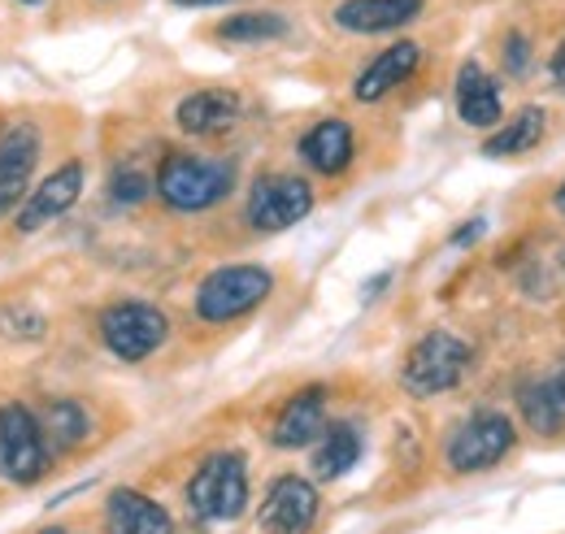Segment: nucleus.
Returning <instances> with one entry per match:
<instances>
[{
    "label": "nucleus",
    "instance_id": "1",
    "mask_svg": "<svg viewBox=\"0 0 565 534\" xmlns=\"http://www.w3.org/2000/svg\"><path fill=\"white\" fill-rule=\"evenodd\" d=\"M248 504V466L239 452H213L188 482V509L196 522H235Z\"/></svg>",
    "mask_w": 565,
    "mask_h": 534
},
{
    "label": "nucleus",
    "instance_id": "2",
    "mask_svg": "<svg viewBox=\"0 0 565 534\" xmlns=\"http://www.w3.org/2000/svg\"><path fill=\"white\" fill-rule=\"evenodd\" d=\"M231 165L222 161H210V157H192V152H174L161 161L157 170V192L161 201L179 213H201L217 204L226 192H231Z\"/></svg>",
    "mask_w": 565,
    "mask_h": 534
},
{
    "label": "nucleus",
    "instance_id": "3",
    "mask_svg": "<svg viewBox=\"0 0 565 534\" xmlns=\"http://www.w3.org/2000/svg\"><path fill=\"white\" fill-rule=\"evenodd\" d=\"M466 370H470V343L448 331H430L414 343L401 383H405L409 396L430 400V396L452 392V387L466 378Z\"/></svg>",
    "mask_w": 565,
    "mask_h": 534
},
{
    "label": "nucleus",
    "instance_id": "4",
    "mask_svg": "<svg viewBox=\"0 0 565 534\" xmlns=\"http://www.w3.org/2000/svg\"><path fill=\"white\" fill-rule=\"evenodd\" d=\"M275 278L262 266H222L196 291V313L205 322H235L244 313H253L266 296H270Z\"/></svg>",
    "mask_w": 565,
    "mask_h": 534
},
{
    "label": "nucleus",
    "instance_id": "5",
    "mask_svg": "<svg viewBox=\"0 0 565 534\" xmlns=\"http://www.w3.org/2000/svg\"><path fill=\"white\" fill-rule=\"evenodd\" d=\"M49 473V439L44 426L22 404H0V478L31 487Z\"/></svg>",
    "mask_w": 565,
    "mask_h": 534
},
{
    "label": "nucleus",
    "instance_id": "6",
    "mask_svg": "<svg viewBox=\"0 0 565 534\" xmlns=\"http://www.w3.org/2000/svg\"><path fill=\"white\" fill-rule=\"evenodd\" d=\"M166 334H170L166 313L157 305H143V300H122V305H109L100 313V339L118 361L152 356L166 343Z\"/></svg>",
    "mask_w": 565,
    "mask_h": 534
},
{
    "label": "nucleus",
    "instance_id": "7",
    "mask_svg": "<svg viewBox=\"0 0 565 534\" xmlns=\"http://www.w3.org/2000/svg\"><path fill=\"white\" fill-rule=\"evenodd\" d=\"M513 439H518V430H513V421L504 413H475L448 435L444 457L457 473H479V469L500 466L509 457Z\"/></svg>",
    "mask_w": 565,
    "mask_h": 534
},
{
    "label": "nucleus",
    "instance_id": "8",
    "mask_svg": "<svg viewBox=\"0 0 565 534\" xmlns=\"http://www.w3.org/2000/svg\"><path fill=\"white\" fill-rule=\"evenodd\" d=\"M309 209H313V188L296 174H266L248 192V222L253 231H266V235L305 222Z\"/></svg>",
    "mask_w": 565,
    "mask_h": 534
},
{
    "label": "nucleus",
    "instance_id": "9",
    "mask_svg": "<svg viewBox=\"0 0 565 534\" xmlns=\"http://www.w3.org/2000/svg\"><path fill=\"white\" fill-rule=\"evenodd\" d=\"M318 522V491L309 478L282 473L266 491L262 504V531L266 534H309Z\"/></svg>",
    "mask_w": 565,
    "mask_h": 534
},
{
    "label": "nucleus",
    "instance_id": "10",
    "mask_svg": "<svg viewBox=\"0 0 565 534\" xmlns=\"http://www.w3.org/2000/svg\"><path fill=\"white\" fill-rule=\"evenodd\" d=\"M35 161H40V127L13 122L0 135V217L22 204L26 183L35 174Z\"/></svg>",
    "mask_w": 565,
    "mask_h": 534
},
{
    "label": "nucleus",
    "instance_id": "11",
    "mask_svg": "<svg viewBox=\"0 0 565 534\" xmlns=\"http://www.w3.org/2000/svg\"><path fill=\"white\" fill-rule=\"evenodd\" d=\"M78 192H83V165H78V161H66L62 170H53V174L26 196V204L18 209V231H22V235L44 231V226L57 222L62 213H71V204L78 201Z\"/></svg>",
    "mask_w": 565,
    "mask_h": 534
},
{
    "label": "nucleus",
    "instance_id": "12",
    "mask_svg": "<svg viewBox=\"0 0 565 534\" xmlns=\"http://www.w3.org/2000/svg\"><path fill=\"white\" fill-rule=\"evenodd\" d=\"M322 430H327V392L322 387H305L300 396H291L282 404L270 439L279 448H309V444H318Z\"/></svg>",
    "mask_w": 565,
    "mask_h": 534
},
{
    "label": "nucleus",
    "instance_id": "13",
    "mask_svg": "<svg viewBox=\"0 0 565 534\" xmlns=\"http://www.w3.org/2000/svg\"><path fill=\"white\" fill-rule=\"evenodd\" d=\"M179 127L188 135H222L231 131L239 118H244V105L235 92H222V87H205V92H192L179 100L174 109Z\"/></svg>",
    "mask_w": 565,
    "mask_h": 534
},
{
    "label": "nucleus",
    "instance_id": "14",
    "mask_svg": "<svg viewBox=\"0 0 565 534\" xmlns=\"http://www.w3.org/2000/svg\"><path fill=\"white\" fill-rule=\"evenodd\" d=\"M423 62V49L414 44V40H401V44H392V49H383L370 66L356 74V100H365V105H374V100H383L392 87H401L414 70Z\"/></svg>",
    "mask_w": 565,
    "mask_h": 534
},
{
    "label": "nucleus",
    "instance_id": "15",
    "mask_svg": "<svg viewBox=\"0 0 565 534\" xmlns=\"http://www.w3.org/2000/svg\"><path fill=\"white\" fill-rule=\"evenodd\" d=\"M423 13V0H344L335 9V22L356 35H379V31H401Z\"/></svg>",
    "mask_w": 565,
    "mask_h": 534
},
{
    "label": "nucleus",
    "instance_id": "16",
    "mask_svg": "<svg viewBox=\"0 0 565 534\" xmlns=\"http://www.w3.org/2000/svg\"><path fill=\"white\" fill-rule=\"evenodd\" d=\"M105 517H109V531L114 534H174L170 513H166L157 500L131 491V487H122V491L109 495Z\"/></svg>",
    "mask_w": 565,
    "mask_h": 534
},
{
    "label": "nucleus",
    "instance_id": "17",
    "mask_svg": "<svg viewBox=\"0 0 565 534\" xmlns=\"http://www.w3.org/2000/svg\"><path fill=\"white\" fill-rule=\"evenodd\" d=\"M457 114L466 127H495L504 105H500V87L483 66L466 62L457 74Z\"/></svg>",
    "mask_w": 565,
    "mask_h": 534
},
{
    "label": "nucleus",
    "instance_id": "18",
    "mask_svg": "<svg viewBox=\"0 0 565 534\" xmlns=\"http://www.w3.org/2000/svg\"><path fill=\"white\" fill-rule=\"evenodd\" d=\"M356 143H353V127L340 122V118H327L318 122L313 131L300 139V157L318 170V174H344L349 161H353Z\"/></svg>",
    "mask_w": 565,
    "mask_h": 534
},
{
    "label": "nucleus",
    "instance_id": "19",
    "mask_svg": "<svg viewBox=\"0 0 565 534\" xmlns=\"http://www.w3.org/2000/svg\"><path fill=\"white\" fill-rule=\"evenodd\" d=\"M518 408L526 417V426L535 435H557L565 430V370H557L553 378H540L531 387L518 392Z\"/></svg>",
    "mask_w": 565,
    "mask_h": 534
},
{
    "label": "nucleus",
    "instance_id": "20",
    "mask_svg": "<svg viewBox=\"0 0 565 534\" xmlns=\"http://www.w3.org/2000/svg\"><path fill=\"white\" fill-rule=\"evenodd\" d=\"M361 461V426L356 421H327V430L318 435V452H313V473L322 482L344 478Z\"/></svg>",
    "mask_w": 565,
    "mask_h": 534
},
{
    "label": "nucleus",
    "instance_id": "21",
    "mask_svg": "<svg viewBox=\"0 0 565 534\" xmlns=\"http://www.w3.org/2000/svg\"><path fill=\"white\" fill-rule=\"evenodd\" d=\"M544 139V109L540 105H526V109H518V118L504 127V131H495L488 143H483V152L488 157H518V152H526V148H535Z\"/></svg>",
    "mask_w": 565,
    "mask_h": 534
},
{
    "label": "nucleus",
    "instance_id": "22",
    "mask_svg": "<svg viewBox=\"0 0 565 534\" xmlns=\"http://www.w3.org/2000/svg\"><path fill=\"white\" fill-rule=\"evenodd\" d=\"M217 35L231 44H266V40L287 35V18H279V13H235L217 26Z\"/></svg>",
    "mask_w": 565,
    "mask_h": 534
},
{
    "label": "nucleus",
    "instance_id": "23",
    "mask_svg": "<svg viewBox=\"0 0 565 534\" xmlns=\"http://www.w3.org/2000/svg\"><path fill=\"white\" fill-rule=\"evenodd\" d=\"M87 430H92V421H87V413H83L74 400H57L53 408H49L44 435L53 439V448H74V444H83Z\"/></svg>",
    "mask_w": 565,
    "mask_h": 534
},
{
    "label": "nucleus",
    "instance_id": "24",
    "mask_svg": "<svg viewBox=\"0 0 565 534\" xmlns=\"http://www.w3.org/2000/svg\"><path fill=\"white\" fill-rule=\"evenodd\" d=\"M0 331L13 339H35V334H44V318L31 309H0Z\"/></svg>",
    "mask_w": 565,
    "mask_h": 534
},
{
    "label": "nucleus",
    "instance_id": "25",
    "mask_svg": "<svg viewBox=\"0 0 565 534\" xmlns=\"http://www.w3.org/2000/svg\"><path fill=\"white\" fill-rule=\"evenodd\" d=\"M109 192H114V201L140 204L143 196H148V179H143L140 170H118L114 183H109Z\"/></svg>",
    "mask_w": 565,
    "mask_h": 534
},
{
    "label": "nucleus",
    "instance_id": "26",
    "mask_svg": "<svg viewBox=\"0 0 565 534\" xmlns=\"http://www.w3.org/2000/svg\"><path fill=\"white\" fill-rule=\"evenodd\" d=\"M526 62H531V49H526V40L522 35H509V49H504V66L509 70H526Z\"/></svg>",
    "mask_w": 565,
    "mask_h": 534
},
{
    "label": "nucleus",
    "instance_id": "27",
    "mask_svg": "<svg viewBox=\"0 0 565 534\" xmlns=\"http://www.w3.org/2000/svg\"><path fill=\"white\" fill-rule=\"evenodd\" d=\"M483 231H488V222H483V217H475L470 226H461V231L452 235V248H466V244H475V239H479Z\"/></svg>",
    "mask_w": 565,
    "mask_h": 534
},
{
    "label": "nucleus",
    "instance_id": "28",
    "mask_svg": "<svg viewBox=\"0 0 565 534\" xmlns=\"http://www.w3.org/2000/svg\"><path fill=\"white\" fill-rule=\"evenodd\" d=\"M553 78H557V83L565 87V44L557 49V57H553Z\"/></svg>",
    "mask_w": 565,
    "mask_h": 534
},
{
    "label": "nucleus",
    "instance_id": "29",
    "mask_svg": "<svg viewBox=\"0 0 565 534\" xmlns=\"http://www.w3.org/2000/svg\"><path fill=\"white\" fill-rule=\"evenodd\" d=\"M179 9H205V4H222V0H174Z\"/></svg>",
    "mask_w": 565,
    "mask_h": 534
},
{
    "label": "nucleus",
    "instance_id": "30",
    "mask_svg": "<svg viewBox=\"0 0 565 534\" xmlns=\"http://www.w3.org/2000/svg\"><path fill=\"white\" fill-rule=\"evenodd\" d=\"M557 201H562V209H565V183H562V192H557Z\"/></svg>",
    "mask_w": 565,
    "mask_h": 534
},
{
    "label": "nucleus",
    "instance_id": "31",
    "mask_svg": "<svg viewBox=\"0 0 565 534\" xmlns=\"http://www.w3.org/2000/svg\"><path fill=\"white\" fill-rule=\"evenodd\" d=\"M18 4H40V0H18Z\"/></svg>",
    "mask_w": 565,
    "mask_h": 534
},
{
    "label": "nucleus",
    "instance_id": "32",
    "mask_svg": "<svg viewBox=\"0 0 565 534\" xmlns=\"http://www.w3.org/2000/svg\"><path fill=\"white\" fill-rule=\"evenodd\" d=\"M40 534H66V531H40Z\"/></svg>",
    "mask_w": 565,
    "mask_h": 534
}]
</instances>
